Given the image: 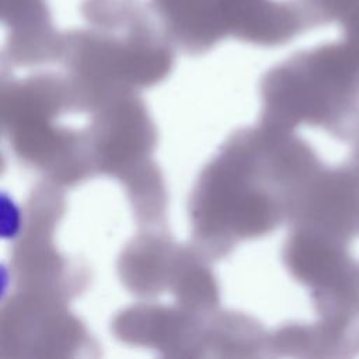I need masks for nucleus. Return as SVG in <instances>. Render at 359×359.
Here are the masks:
<instances>
[{"instance_id": "f257e3e1", "label": "nucleus", "mask_w": 359, "mask_h": 359, "mask_svg": "<svg viewBox=\"0 0 359 359\" xmlns=\"http://www.w3.org/2000/svg\"><path fill=\"white\" fill-rule=\"evenodd\" d=\"M165 34L191 50L229 35L224 0H149Z\"/></svg>"}]
</instances>
